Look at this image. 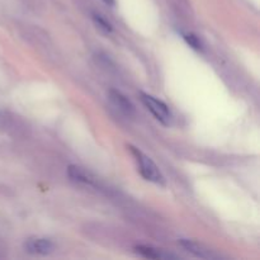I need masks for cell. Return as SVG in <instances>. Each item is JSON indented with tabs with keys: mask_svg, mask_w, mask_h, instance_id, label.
<instances>
[{
	"mask_svg": "<svg viewBox=\"0 0 260 260\" xmlns=\"http://www.w3.org/2000/svg\"><path fill=\"white\" fill-rule=\"evenodd\" d=\"M128 149L131 151L132 156H134L135 161H136V165L142 178L149 180V182L155 183V184H164V177H162L161 172L156 167V164L137 147L129 145Z\"/></svg>",
	"mask_w": 260,
	"mask_h": 260,
	"instance_id": "6da1fadb",
	"label": "cell"
},
{
	"mask_svg": "<svg viewBox=\"0 0 260 260\" xmlns=\"http://www.w3.org/2000/svg\"><path fill=\"white\" fill-rule=\"evenodd\" d=\"M141 96V102L145 107L147 108V111L151 112L152 116L162 123L164 126H168L172 122V112H170L169 107L164 103V102L159 101L155 96L150 95V94L141 93L140 94Z\"/></svg>",
	"mask_w": 260,
	"mask_h": 260,
	"instance_id": "7a4b0ae2",
	"label": "cell"
},
{
	"mask_svg": "<svg viewBox=\"0 0 260 260\" xmlns=\"http://www.w3.org/2000/svg\"><path fill=\"white\" fill-rule=\"evenodd\" d=\"M24 250L32 255H48L55 250V244L48 239L29 238L24 241Z\"/></svg>",
	"mask_w": 260,
	"mask_h": 260,
	"instance_id": "3957f363",
	"label": "cell"
},
{
	"mask_svg": "<svg viewBox=\"0 0 260 260\" xmlns=\"http://www.w3.org/2000/svg\"><path fill=\"white\" fill-rule=\"evenodd\" d=\"M108 99L112 103V106H113L117 111L121 112L123 116L126 117L135 116V106L132 104V102L127 98V96H124L123 94L121 93V91L111 89V90L108 91Z\"/></svg>",
	"mask_w": 260,
	"mask_h": 260,
	"instance_id": "277c9868",
	"label": "cell"
},
{
	"mask_svg": "<svg viewBox=\"0 0 260 260\" xmlns=\"http://www.w3.org/2000/svg\"><path fill=\"white\" fill-rule=\"evenodd\" d=\"M68 175L73 182L79 183V184L95 185V178L88 170L81 167H78V165H70L68 168Z\"/></svg>",
	"mask_w": 260,
	"mask_h": 260,
	"instance_id": "5b68a950",
	"label": "cell"
},
{
	"mask_svg": "<svg viewBox=\"0 0 260 260\" xmlns=\"http://www.w3.org/2000/svg\"><path fill=\"white\" fill-rule=\"evenodd\" d=\"M179 243L180 245L188 251V253L193 254L194 256H198V258H203V259L215 258V255L211 254V251L208 250V249H206L202 244H198L193 240H187V239H182Z\"/></svg>",
	"mask_w": 260,
	"mask_h": 260,
	"instance_id": "8992f818",
	"label": "cell"
},
{
	"mask_svg": "<svg viewBox=\"0 0 260 260\" xmlns=\"http://www.w3.org/2000/svg\"><path fill=\"white\" fill-rule=\"evenodd\" d=\"M135 251H136L139 255L144 256V258H147V259L175 258V256L170 255V254H164L162 251H160L159 249H155V248H152V246H146V245L135 246Z\"/></svg>",
	"mask_w": 260,
	"mask_h": 260,
	"instance_id": "52a82bcc",
	"label": "cell"
},
{
	"mask_svg": "<svg viewBox=\"0 0 260 260\" xmlns=\"http://www.w3.org/2000/svg\"><path fill=\"white\" fill-rule=\"evenodd\" d=\"M91 19H93V23L96 27V29H99L102 33H104V35H109V33H112V30H113V27H112L111 23H109L103 15L99 14V13H93V14H91Z\"/></svg>",
	"mask_w": 260,
	"mask_h": 260,
	"instance_id": "ba28073f",
	"label": "cell"
},
{
	"mask_svg": "<svg viewBox=\"0 0 260 260\" xmlns=\"http://www.w3.org/2000/svg\"><path fill=\"white\" fill-rule=\"evenodd\" d=\"M173 9L177 12L178 15L182 17H189L190 14V4L188 0H172Z\"/></svg>",
	"mask_w": 260,
	"mask_h": 260,
	"instance_id": "9c48e42d",
	"label": "cell"
},
{
	"mask_svg": "<svg viewBox=\"0 0 260 260\" xmlns=\"http://www.w3.org/2000/svg\"><path fill=\"white\" fill-rule=\"evenodd\" d=\"M183 38H184L185 42L188 43V45L190 46V47L193 48V50H197V51H201L203 48V45L202 42H201V40L198 38V36H196L194 33H183Z\"/></svg>",
	"mask_w": 260,
	"mask_h": 260,
	"instance_id": "30bf717a",
	"label": "cell"
},
{
	"mask_svg": "<svg viewBox=\"0 0 260 260\" xmlns=\"http://www.w3.org/2000/svg\"><path fill=\"white\" fill-rule=\"evenodd\" d=\"M103 3H106V4L108 5H114V0H102Z\"/></svg>",
	"mask_w": 260,
	"mask_h": 260,
	"instance_id": "8fae6325",
	"label": "cell"
}]
</instances>
